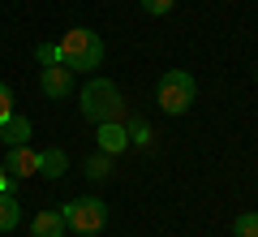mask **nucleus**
I'll return each instance as SVG.
<instances>
[{
  "label": "nucleus",
  "instance_id": "f3484780",
  "mask_svg": "<svg viewBox=\"0 0 258 237\" xmlns=\"http://www.w3.org/2000/svg\"><path fill=\"white\" fill-rule=\"evenodd\" d=\"M5 117H13V91L0 82V121H5Z\"/></svg>",
  "mask_w": 258,
  "mask_h": 237
},
{
  "label": "nucleus",
  "instance_id": "4468645a",
  "mask_svg": "<svg viewBox=\"0 0 258 237\" xmlns=\"http://www.w3.org/2000/svg\"><path fill=\"white\" fill-rule=\"evenodd\" d=\"M232 233H237V237H258V211L237 216V220H232Z\"/></svg>",
  "mask_w": 258,
  "mask_h": 237
},
{
  "label": "nucleus",
  "instance_id": "423d86ee",
  "mask_svg": "<svg viewBox=\"0 0 258 237\" xmlns=\"http://www.w3.org/2000/svg\"><path fill=\"white\" fill-rule=\"evenodd\" d=\"M95 129H99V134H95V138H99V151H103V155H112V160H116V155L129 147L125 121H103V125H95Z\"/></svg>",
  "mask_w": 258,
  "mask_h": 237
},
{
  "label": "nucleus",
  "instance_id": "a211bd4d",
  "mask_svg": "<svg viewBox=\"0 0 258 237\" xmlns=\"http://www.w3.org/2000/svg\"><path fill=\"white\" fill-rule=\"evenodd\" d=\"M13 185H18V177H13L9 168L0 164V194H13Z\"/></svg>",
  "mask_w": 258,
  "mask_h": 237
},
{
  "label": "nucleus",
  "instance_id": "0eeeda50",
  "mask_svg": "<svg viewBox=\"0 0 258 237\" xmlns=\"http://www.w3.org/2000/svg\"><path fill=\"white\" fill-rule=\"evenodd\" d=\"M35 173H43L47 181H56V177L69 173V155H64L60 147H47V151H39V155H35Z\"/></svg>",
  "mask_w": 258,
  "mask_h": 237
},
{
  "label": "nucleus",
  "instance_id": "39448f33",
  "mask_svg": "<svg viewBox=\"0 0 258 237\" xmlns=\"http://www.w3.org/2000/svg\"><path fill=\"white\" fill-rule=\"evenodd\" d=\"M39 86H43L47 100H69V95H74V69H64V65H43V69H39Z\"/></svg>",
  "mask_w": 258,
  "mask_h": 237
},
{
  "label": "nucleus",
  "instance_id": "f03ea898",
  "mask_svg": "<svg viewBox=\"0 0 258 237\" xmlns=\"http://www.w3.org/2000/svg\"><path fill=\"white\" fill-rule=\"evenodd\" d=\"M56 48H60V65L64 69L86 73V69H99L103 65V39L95 35V30H86V26H74Z\"/></svg>",
  "mask_w": 258,
  "mask_h": 237
},
{
  "label": "nucleus",
  "instance_id": "20e7f679",
  "mask_svg": "<svg viewBox=\"0 0 258 237\" xmlns=\"http://www.w3.org/2000/svg\"><path fill=\"white\" fill-rule=\"evenodd\" d=\"M60 216H64V228H74V233H82V237H95V233H103V224H108V203L95 199V194L69 199L60 207Z\"/></svg>",
  "mask_w": 258,
  "mask_h": 237
},
{
  "label": "nucleus",
  "instance_id": "7ed1b4c3",
  "mask_svg": "<svg viewBox=\"0 0 258 237\" xmlns=\"http://www.w3.org/2000/svg\"><path fill=\"white\" fill-rule=\"evenodd\" d=\"M194 95H198V82H194V73L185 69H168L155 86V104L168 112V117H181V112L194 108Z\"/></svg>",
  "mask_w": 258,
  "mask_h": 237
},
{
  "label": "nucleus",
  "instance_id": "6ab92c4d",
  "mask_svg": "<svg viewBox=\"0 0 258 237\" xmlns=\"http://www.w3.org/2000/svg\"><path fill=\"white\" fill-rule=\"evenodd\" d=\"M254 82H258V65H254Z\"/></svg>",
  "mask_w": 258,
  "mask_h": 237
},
{
  "label": "nucleus",
  "instance_id": "9b49d317",
  "mask_svg": "<svg viewBox=\"0 0 258 237\" xmlns=\"http://www.w3.org/2000/svg\"><path fill=\"white\" fill-rule=\"evenodd\" d=\"M18 220H22V207H18V199H13V194H0V233L18 228Z\"/></svg>",
  "mask_w": 258,
  "mask_h": 237
},
{
  "label": "nucleus",
  "instance_id": "f257e3e1",
  "mask_svg": "<svg viewBox=\"0 0 258 237\" xmlns=\"http://www.w3.org/2000/svg\"><path fill=\"white\" fill-rule=\"evenodd\" d=\"M78 108H82V117L95 121V125H103V121H125V95H120V86L112 82V78H91V82L82 86Z\"/></svg>",
  "mask_w": 258,
  "mask_h": 237
},
{
  "label": "nucleus",
  "instance_id": "f8f14e48",
  "mask_svg": "<svg viewBox=\"0 0 258 237\" xmlns=\"http://www.w3.org/2000/svg\"><path fill=\"white\" fill-rule=\"evenodd\" d=\"M82 173L86 177H91V181H103V177H112V155H91V160H86V164H82Z\"/></svg>",
  "mask_w": 258,
  "mask_h": 237
},
{
  "label": "nucleus",
  "instance_id": "1a4fd4ad",
  "mask_svg": "<svg viewBox=\"0 0 258 237\" xmlns=\"http://www.w3.org/2000/svg\"><path fill=\"white\" fill-rule=\"evenodd\" d=\"M35 155H39V151H30L26 143H22V147H9V160H5V168H9L18 181H22V177H35Z\"/></svg>",
  "mask_w": 258,
  "mask_h": 237
},
{
  "label": "nucleus",
  "instance_id": "2eb2a0df",
  "mask_svg": "<svg viewBox=\"0 0 258 237\" xmlns=\"http://www.w3.org/2000/svg\"><path fill=\"white\" fill-rule=\"evenodd\" d=\"M35 61L39 65H60V48H56V43H39L35 48Z\"/></svg>",
  "mask_w": 258,
  "mask_h": 237
},
{
  "label": "nucleus",
  "instance_id": "dca6fc26",
  "mask_svg": "<svg viewBox=\"0 0 258 237\" xmlns=\"http://www.w3.org/2000/svg\"><path fill=\"white\" fill-rule=\"evenodd\" d=\"M176 0H142V9L151 13V18H164V13H172Z\"/></svg>",
  "mask_w": 258,
  "mask_h": 237
},
{
  "label": "nucleus",
  "instance_id": "9d476101",
  "mask_svg": "<svg viewBox=\"0 0 258 237\" xmlns=\"http://www.w3.org/2000/svg\"><path fill=\"white\" fill-rule=\"evenodd\" d=\"M30 228H35V237H64V233H69V228H64V216H60V211H39Z\"/></svg>",
  "mask_w": 258,
  "mask_h": 237
},
{
  "label": "nucleus",
  "instance_id": "6e6552de",
  "mask_svg": "<svg viewBox=\"0 0 258 237\" xmlns=\"http://www.w3.org/2000/svg\"><path fill=\"white\" fill-rule=\"evenodd\" d=\"M30 134H35V129H30V121L22 117V112H13V117L0 121V143H5V147H22V143H30Z\"/></svg>",
  "mask_w": 258,
  "mask_h": 237
},
{
  "label": "nucleus",
  "instance_id": "ddd939ff",
  "mask_svg": "<svg viewBox=\"0 0 258 237\" xmlns=\"http://www.w3.org/2000/svg\"><path fill=\"white\" fill-rule=\"evenodd\" d=\"M125 134H129V143H138V147L151 143V125L142 117H125Z\"/></svg>",
  "mask_w": 258,
  "mask_h": 237
}]
</instances>
